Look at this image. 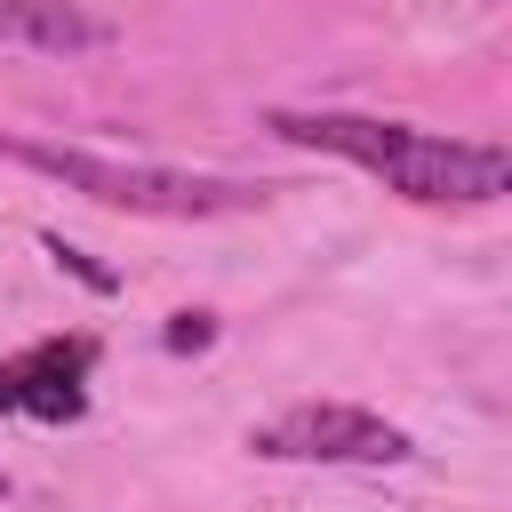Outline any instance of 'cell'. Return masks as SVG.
<instances>
[{
    "label": "cell",
    "mask_w": 512,
    "mask_h": 512,
    "mask_svg": "<svg viewBox=\"0 0 512 512\" xmlns=\"http://www.w3.org/2000/svg\"><path fill=\"white\" fill-rule=\"evenodd\" d=\"M248 448L272 464H400L408 432L384 424L376 408H352V400H296L272 424H256Z\"/></svg>",
    "instance_id": "obj_3"
},
{
    "label": "cell",
    "mask_w": 512,
    "mask_h": 512,
    "mask_svg": "<svg viewBox=\"0 0 512 512\" xmlns=\"http://www.w3.org/2000/svg\"><path fill=\"white\" fill-rule=\"evenodd\" d=\"M88 376H96V336H40V344L0 360V416L80 424L88 416Z\"/></svg>",
    "instance_id": "obj_4"
},
{
    "label": "cell",
    "mask_w": 512,
    "mask_h": 512,
    "mask_svg": "<svg viewBox=\"0 0 512 512\" xmlns=\"http://www.w3.org/2000/svg\"><path fill=\"white\" fill-rule=\"evenodd\" d=\"M0 48L80 56V48H112V24L80 0H0Z\"/></svg>",
    "instance_id": "obj_5"
},
{
    "label": "cell",
    "mask_w": 512,
    "mask_h": 512,
    "mask_svg": "<svg viewBox=\"0 0 512 512\" xmlns=\"http://www.w3.org/2000/svg\"><path fill=\"white\" fill-rule=\"evenodd\" d=\"M208 336H216V320H208V312H176V320H168V352H200Z\"/></svg>",
    "instance_id": "obj_7"
},
{
    "label": "cell",
    "mask_w": 512,
    "mask_h": 512,
    "mask_svg": "<svg viewBox=\"0 0 512 512\" xmlns=\"http://www.w3.org/2000/svg\"><path fill=\"white\" fill-rule=\"evenodd\" d=\"M16 168L96 200V208H120V216H168V224H200V216H248L264 208V184H240V176H200V168H160V160H112V152H88V144H8Z\"/></svg>",
    "instance_id": "obj_2"
},
{
    "label": "cell",
    "mask_w": 512,
    "mask_h": 512,
    "mask_svg": "<svg viewBox=\"0 0 512 512\" xmlns=\"http://www.w3.org/2000/svg\"><path fill=\"white\" fill-rule=\"evenodd\" d=\"M40 248H48V256H56V264H64V272H72V280H88V288H96V296H112V288H120V280H112V272H104V264H88V256H80V248H72V240H56V232H40Z\"/></svg>",
    "instance_id": "obj_6"
},
{
    "label": "cell",
    "mask_w": 512,
    "mask_h": 512,
    "mask_svg": "<svg viewBox=\"0 0 512 512\" xmlns=\"http://www.w3.org/2000/svg\"><path fill=\"white\" fill-rule=\"evenodd\" d=\"M264 128L280 144L352 160L368 176H384V192L416 200V208H488L512 192V152L504 144H472V136H440L416 120H376V112H264Z\"/></svg>",
    "instance_id": "obj_1"
},
{
    "label": "cell",
    "mask_w": 512,
    "mask_h": 512,
    "mask_svg": "<svg viewBox=\"0 0 512 512\" xmlns=\"http://www.w3.org/2000/svg\"><path fill=\"white\" fill-rule=\"evenodd\" d=\"M0 496H8V472H0Z\"/></svg>",
    "instance_id": "obj_8"
}]
</instances>
